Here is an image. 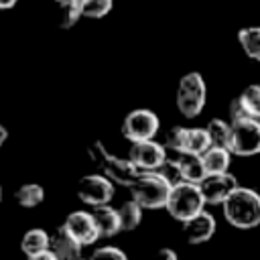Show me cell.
Here are the masks:
<instances>
[{
	"label": "cell",
	"instance_id": "6da1fadb",
	"mask_svg": "<svg viewBox=\"0 0 260 260\" xmlns=\"http://www.w3.org/2000/svg\"><path fill=\"white\" fill-rule=\"evenodd\" d=\"M223 217L238 230L260 225V193L250 187H238L221 205Z\"/></svg>",
	"mask_w": 260,
	"mask_h": 260
},
{
	"label": "cell",
	"instance_id": "7a4b0ae2",
	"mask_svg": "<svg viewBox=\"0 0 260 260\" xmlns=\"http://www.w3.org/2000/svg\"><path fill=\"white\" fill-rule=\"evenodd\" d=\"M173 183L160 171H140L136 181L130 185L132 197L144 209H158L167 205Z\"/></svg>",
	"mask_w": 260,
	"mask_h": 260
},
{
	"label": "cell",
	"instance_id": "3957f363",
	"mask_svg": "<svg viewBox=\"0 0 260 260\" xmlns=\"http://www.w3.org/2000/svg\"><path fill=\"white\" fill-rule=\"evenodd\" d=\"M205 205V197L201 191V185L197 183H189V181H179L171 187L169 199L165 209L169 211L171 217H175L177 221H187L193 215H197L199 211H203Z\"/></svg>",
	"mask_w": 260,
	"mask_h": 260
},
{
	"label": "cell",
	"instance_id": "277c9868",
	"mask_svg": "<svg viewBox=\"0 0 260 260\" xmlns=\"http://www.w3.org/2000/svg\"><path fill=\"white\" fill-rule=\"evenodd\" d=\"M87 152H89L91 160L102 169V173L106 177H110L114 183H118V185L130 187L136 181V177L140 175V169L130 160V156L128 158H120L116 154H110L100 140L93 142Z\"/></svg>",
	"mask_w": 260,
	"mask_h": 260
},
{
	"label": "cell",
	"instance_id": "5b68a950",
	"mask_svg": "<svg viewBox=\"0 0 260 260\" xmlns=\"http://www.w3.org/2000/svg\"><path fill=\"white\" fill-rule=\"evenodd\" d=\"M207 85L199 71H189L177 85V108L185 118H195L205 108Z\"/></svg>",
	"mask_w": 260,
	"mask_h": 260
},
{
	"label": "cell",
	"instance_id": "8992f818",
	"mask_svg": "<svg viewBox=\"0 0 260 260\" xmlns=\"http://www.w3.org/2000/svg\"><path fill=\"white\" fill-rule=\"evenodd\" d=\"M230 150L238 156H254L260 152V120L244 118L232 122Z\"/></svg>",
	"mask_w": 260,
	"mask_h": 260
},
{
	"label": "cell",
	"instance_id": "52a82bcc",
	"mask_svg": "<svg viewBox=\"0 0 260 260\" xmlns=\"http://www.w3.org/2000/svg\"><path fill=\"white\" fill-rule=\"evenodd\" d=\"M158 126H160V120L152 110L136 108V110L128 112L126 118L122 120V136L130 142L148 140V138L156 136Z\"/></svg>",
	"mask_w": 260,
	"mask_h": 260
},
{
	"label": "cell",
	"instance_id": "ba28073f",
	"mask_svg": "<svg viewBox=\"0 0 260 260\" xmlns=\"http://www.w3.org/2000/svg\"><path fill=\"white\" fill-rule=\"evenodd\" d=\"M77 197L87 205H104L114 197V181L104 173L85 175L77 185Z\"/></svg>",
	"mask_w": 260,
	"mask_h": 260
},
{
	"label": "cell",
	"instance_id": "9c48e42d",
	"mask_svg": "<svg viewBox=\"0 0 260 260\" xmlns=\"http://www.w3.org/2000/svg\"><path fill=\"white\" fill-rule=\"evenodd\" d=\"M128 156L140 171H156L167 160V150L160 142H156L154 138H148V140L132 142Z\"/></svg>",
	"mask_w": 260,
	"mask_h": 260
},
{
	"label": "cell",
	"instance_id": "30bf717a",
	"mask_svg": "<svg viewBox=\"0 0 260 260\" xmlns=\"http://www.w3.org/2000/svg\"><path fill=\"white\" fill-rule=\"evenodd\" d=\"M238 179L230 171L207 175L201 183V191L205 197V203L209 205H223V201L238 189Z\"/></svg>",
	"mask_w": 260,
	"mask_h": 260
},
{
	"label": "cell",
	"instance_id": "8fae6325",
	"mask_svg": "<svg viewBox=\"0 0 260 260\" xmlns=\"http://www.w3.org/2000/svg\"><path fill=\"white\" fill-rule=\"evenodd\" d=\"M83 246H89L93 242H98L100 238V230L95 225V219L91 215V211H71L67 217H65V223H63Z\"/></svg>",
	"mask_w": 260,
	"mask_h": 260
},
{
	"label": "cell",
	"instance_id": "7c38bea8",
	"mask_svg": "<svg viewBox=\"0 0 260 260\" xmlns=\"http://www.w3.org/2000/svg\"><path fill=\"white\" fill-rule=\"evenodd\" d=\"M183 234L189 244H203L215 234V217L209 211H199L191 219L183 221Z\"/></svg>",
	"mask_w": 260,
	"mask_h": 260
},
{
	"label": "cell",
	"instance_id": "4fadbf2b",
	"mask_svg": "<svg viewBox=\"0 0 260 260\" xmlns=\"http://www.w3.org/2000/svg\"><path fill=\"white\" fill-rule=\"evenodd\" d=\"M81 248H83V244L65 225L57 228L55 234L51 236V250L61 260H77V258H81Z\"/></svg>",
	"mask_w": 260,
	"mask_h": 260
},
{
	"label": "cell",
	"instance_id": "5bb4252c",
	"mask_svg": "<svg viewBox=\"0 0 260 260\" xmlns=\"http://www.w3.org/2000/svg\"><path fill=\"white\" fill-rule=\"evenodd\" d=\"M91 215L95 219V225L100 230V238H112L122 232V221H120V211L114 209L110 203L104 205H93Z\"/></svg>",
	"mask_w": 260,
	"mask_h": 260
},
{
	"label": "cell",
	"instance_id": "9a60e30c",
	"mask_svg": "<svg viewBox=\"0 0 260 260\" xmlns=\"http://www.w3.org/2000/svg\"><path fill=\"white\" fill-rule=\"evenodd\" d=\"M179 165H181L183 181L201 185L203 179L207 177V169H205V162H203V156L201 154L183 152V154H179Z\"/></svg>",
	"mask_w": 260,
	"mask_h": 260
},
{
	"label": "cell",
	"instance_id": "2e32d148",
	"mask_svg": "<svg viewBox=\"0 0 260 260\" xmlns=\"http://www.w3.org/2000/svg\"><path fill=\"white\" fill-rule=\"evenodd\" d=\"M232 150L225 148V146H209L201 156H203V162H205V169H207V175H213V173H223L230 169V162H232Z\"/></svg>",
	"mask_w": 260,
	"mask_h": 260
},
{
	"label": "cell",
	"instance_id": "e0dca14e",
	"mask_svg": "<svg viewBox=\"0 0 260 260\" xmlns=\"http://www.w3.org/2000/svg\"><path fill=\"white\" fill-rule=\"evenodd\" d=\"M20 248L26 256H32V254H39V252H45L51 248V236L41 230V228H32L28 230L22 240H20Z\"/></svg>",
	"mask_w": 260,
	"mask_h": 260
},
{
	"label": "cell",
	"instance_id": "ac0fdd59",
	"mask_svg": "<svg viewBox=\"0 0 260 260\" xmlns=\"http://www.w3.org/2000/svg\"><path fill=\"white\" fill-rule=\"evenodd\" d=\"M238 43L246 57L260 61V24L254 26H244L238 30Z\"/></svg>",
	"mask_w": 260,
	"mask_h": 260
},
{
	"label": "cell",
	"instance_id": "d6986e66",
	"mask_svg": "<svg viewBox=\"0 0 260 260\" xmlns=\"http://www.w3.org/2000/svg\"><path fill=\"white\" fill-rule=\"evenodd\" d=\"M142 205L132 197L130 201H124L118 211H120V221H122V232H130V230H136L138 223L142 221Z\"/></svg>",
	"mask_w": 260,
	"mask_h": 260
},
{
	"label": "cell",
	"instance_id": "ffe728a7",
	"mask_svg": "<svg viewBox=\"0 0 260 260\" xmlns=\"http://www.w3.org/2000/svg\"><path fill=\"white\" fill-rule=\"evenodd\" d=\"M14 199L22 207H37L45 199V189L37 183H24L14 191Z\"/></svg>",
	"mask_w": 260,
	"mask_h": 260
},
{
	"label": "cell",
	"instance_id": "44dd1931",
	"mask_svg": "<svg viewBox=\"0 0 260 260\" xmlns=\"http://www.w3.org/2000/svg\"><path fill=\"white\" fill-rule=\"evenodd\" d=\"M205 128L209 132V138H211V144L213 146H225V148H230V142H232V122L228 124L221 118H213V120L207 122Z\"/></svg>",
	"mask_w": 260,
	"mask_h": 260
},
{
	"label": "cell",
	"instance_id": "7402d4cb",
	"mask_svg": "<svg viewBox=\"0 0 260 260\" xmlns=\"http://www.w3.org/2000/svg\"><path fill=\"white\" fill-rule=\"evenodd\" d=\"M211 146V138L207 128H189L187 132V152L203 154Z\"/></svg>",
	"mask_w": 260,
	"mask_h": 260
},
{
	"label": "cell",
	"instance_id": "603a6c76",
	"mask_svg": "<svg viewBox=\"0 0 260 260\" xmlns=\"http://www.w3.org/2000/svg\"><path fill=\"white\" fill-rule=\"evenodd\" d=\"M187 132H189V128H185V126H173V128L167 132L165 144H167L173 152H177V154L187 152Z\"/></svg>",
	"mask_w": 260,
	"mask_h": 260
},
{
	"label": "cell",
	"instance_id": "cb8c5ba5",
	"mask_svg": "<svg viewBox=\"0 0 260 260\" xmlns=\"http://www.w3.org/2000/svg\"><path fill=\"white\" fill-rule=\"evenodd\" d=\"M240 98H242V102H244L248 114H250L252 118H258V120H260V85H258V83L248 85V87L240 93Z\"/></svg>",
	"mask_w": 260,
	"mask_h": 260
},
{
	"label": "cell",
	"instance_id": "d4e9b609",
	"mask_svg": "<svg viewBox=\"0 0 260 260\" xmlns=\"http://www.w3.org/2000/svg\"><path fill=\"white\" fill-rule=\"evenodd\" d=\"M114 6V0H83L81 12L85 18H104Z\"/></svg>",
	"mask_w": 260,
	"mask_h": 260
},
{
	"label": "cell",
	"instance_id": "484cf974",
	"mask_svg": "<svg viewBox=\"0 0 260 260\" xmlns=\"http://www.w3.org/2000/svg\"><path fill=\"white\" fill-rule=\"evenodd\" d=\"M83 16L81 12V4H59V26L61 28H71L75 26V22Z\"/></svg>",
	"mask_w": 260,
	"mask_h": 260
},
{
	"label": "cell",
	"instance_id": "4316f807",
	"mask_svg": "<svg viewBox=\"0 0 260 260\" xmlns=\"http://www.w3.org/2000/svg\"><path fill=\"white\" fill-rule=\"evenodd\" d=\"M89 260H128V256L124 250H120L116 246H102V248L93 250Z\"/></svg>",
	"mask_w": 260,
	"mask_h": 260
},
{
	"label": "cell",
	"instance_id": "83f0119b",
	"mask_svg": "<svg viewBox=\"0 0 260 260\" xmlns=\"http://www.w3.org/2000/svg\"><path fill=\"white\" fill-rule=\"evenodd\" d=\"M156 171H160L173 185L175 183H179V181H183V175H181V165H179V156L177 158H167Z\"/></svg>",
	"mask_w": 260,
	"mask_h": 260
},
{
	"label": "cell",
	"instance_id": "f1b7e54d",
	"mask_svg": "<svg viewBox=\"0 0 260 260\" xmlns=\"http://www.w3.org/2000/svg\"><path fill=\"white\" fill-rule=\"evenodd\" d=\"M228 114H230V122L244 120V118H252V116L248 114V110H246V106H244V102H242V98H240V95H238V98H234V100L230 102Z\"/></svg>",
	"mask_w": 260,
	"mask_h": 260
},
{
	"label": "cell",
	"instance_id": "f546056e",
	"mask_svg": "<svg viewBox=\"0 0 260 260\" xmlns=\"http://www.w3.org/2000/svg\"><path fill=\"white\" fill-rule=\"evenodd\" d=\"M152 260H179V256H177V252L173 248H160V250H156Z\"/></svg>",
	"mask_w": 260,
	"mask_h": 260
},
{
	"label": "cell",
	"instance_id": "4dcf8cb0",
	"mask_svg": "<svg viewBox=\"0 0 260 260\" xmlns=\"http://www.w3.org/2000/svg\"><path fill=\"white\" fill-rule=\"evenodd\" d=\"M28 260H61L51 248L49 250H45V252H39V254H32V256H28Z\"/></svg>",
	"mask_w": 260,
	"mask_h": 260
},
{
	"label": "cell",
	"instance_id": "1f68e13d",
	"mask_svg": "<svg viewBox=\"0 0 260 260\" xmlns=\"http://www.w3.org/2000/svg\"><path fill=\"white\" fill-rule=\"evenodd\" d=\"M18 0H0V10H10L12 6H16Z\"/></svg>",
	"mask_w": 260,
	"mask_h": 260
},
{
	"label": "cell",
	"instance_id": "d6a6232c",
	"mask_svg": "<svg viewBox=\"0 0 260 260\" xmlns=\"http://www.w3.org/2000/svg\"><path fill=\"white\" fill-rule=\"evenodd\" d=\"M6 138H8V130H6L4 126H0V144H4Z\"/></svg>",
	"mask_w": 260,
	"mask_h": 260
},
{
	"label": "cell",
	"instance_id": "836d02e7",
	"mask_svg": "<svg viewBox=\"0 0 260 260\" xmlns=\"http://www.w3.org/2000/svg\"><path fill=\"white\" fill-rule=\"evenodd\" d=\"M57 2V6L59 4H71V2H75V4H83V0H55Z\"/></svg>",
	"mask_w": 260,
	"mask_h": 260
},
{
	"label": "cell",
	"instance_id": "e575fe53",
	"mask_svg": "<svg viewBox=\"0 0 260 260\" xmlns=\"http://www.w3.org/2000/svg\"><path fill=\"white\" fill-rule=\"evenodd\" d=\"M77 260H83V258H77Z\"/></svg>",
	"mask_w": 260,
	"mask_h": 260
}]
</instances>
